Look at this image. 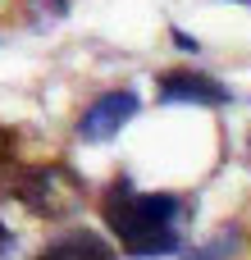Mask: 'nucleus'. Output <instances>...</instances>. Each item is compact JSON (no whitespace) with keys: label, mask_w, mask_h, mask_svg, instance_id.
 Masks as SVG:
<instances>
[{"label":"nucleus","mask_w":251,"mask_h":260,"mask_svg":"<svg viewBox=\"0 0 251 260\" xmlns=\"http://www.w3.org/2000/svg\"><path fill=\"white\" fill-rule=\"evenodd\" d=\"M101 215L105 229L119 238V247L137 260L151 256H174L183 247L178 229H183V197L174 192H137L128 178H114L101 197Z\"/></svg>","instance_id":"nucleus-1"},{"label":"nucleus","mask_w":251,"mask_h":260,"mask_svg":"<svg viewBox=\"0 0 251 260\" xmlns=\"http://www.w3.org/2000/svg\"><path fill=\"white\" fill-rule=\"evenodd\" d=\"M14 174L18 178L9 183V197L23 201L32 215L59 219V215H73L82 206V183L64 165H37V169H14Z\"/></svg>","instance_id":"nucleus-2"},{"label":"nucleus","mask_w":251,"mask_h":260,"mask_svg":"<svg viewBox=\"0 0 251 260\" xmlns=\"http://www.w3.org/2000/svg\"><path fill=\"white\" fill-rule=\"evenodd\" d=\"M137 91H105V96H96L87 110H82V119H78V137L82 142H110L133 114H137Z\"/></svg>","instance_id":"nucleus-3"},{"label":"nucleus","mask_w":251,"mask_h":260,"mask_svg":"<svg viewBox=\"0 0 251 260\" xmlns=\"http://www.w3.org/2000/svg\"><path fill=\"white\" fill-rule=\"evenodd\" d=\"M160 105H229V87L197 73V69H169L155 82Z\"/></svg>","instance_id":"nucleus-4"},{"label":"nucleus","mask_w":251,"mask_h":260,"mask_svg":"<svg viewBox=\"0 0 251 260\" xmlns=\"http://www.w3.org/2000/svg\"><path fill=\"white\" fill-rule=\"evenodd\" d=\"M37 260H114V247L91 229H73V233L55 238Z\"/></svg>","instance_id":"nucleus-5"},{"label":"nucleus","mask_w":251,"mask_h":260,"mask_svg":"<svg viewBox=\"0 0 251 260\" xmlns=\"http://www.w3.org/2000/svg\"><path fill=\"white\" fill-rule=\"evenodd\" d=\"M233 251H238V233L229 229V233H219L215 242H206L201 251H192V256H187V260H229V256H233Z\"/></svg>","instance_id":"nucleus-6"},{"label":"nucleus","mask_w":251,"mask_h":260,"mask_svg":"<svg viewBox=\"0 0 251 260\" xmlns=\"http://www.w3.org/2000/svg\"><path fill=\"white\" fill-rule=\"evenodd\" d=\"M9 160H14V133H9L5 123H0V169H5Z\"/></svg>","instance_id":"nucleus-7"},{"label":"nucleus","mask_w":251,"mask_h":260,"mask_svg":"<svg viewBox=\"0 0 251 260\" xmlns=\"http://www.w3.org/2000/svg\"><path fill=\"white\" fill-rule=\"evenodd\" d=\"M9 247H14V233H9V229H5V219H0V260L9 256Z\"/></svg>","instance_id":"nucleus-8"},{"label":"nucleus","mask_w":251,"mask_h":260,"mask_svg":"<svg viewBox=\"0 0 251 260\" xmlns=\"http://www.w3.org/2000/svg\"><path fill=\"white\" fill-rule=\"evenodd\" d=\"M242 5H251V0H242Z\"/></svg>","instance_id":"nucleus-9"}]
</instances>
